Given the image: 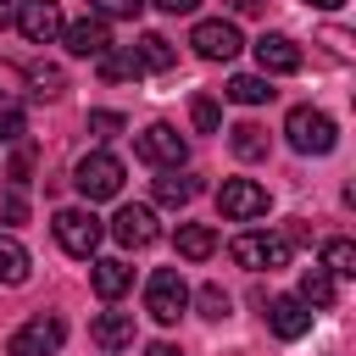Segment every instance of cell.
<instances>
[{
    "label": "cell",
    "instance_id": "obj_1",
    "mask_svg": "<svg viewBox=\"0 0 356 356\" xmlns=\"http://www.w3.org/2000/svg\"><path fill=\"white\" fill-rule=\"evenodd\" d=\"M284 134H289V150H300V156H328V150L339 145L334 117L317 111V106H295V111L284 117Z\"/></svg>",
    "mask_w": 356,
    "mask_h": 356
},
{
    "label": "cell",
    "instance_id": "obj_2",
    "mask_svg": "<svg viewBox=\"0 0 356 356\" xmlns=\"http://www.w3.org/2000/svg\"><path fill=\"white\" fill-rule=\"evenodd\" d=\"M72 184H78V195L95 206V200H117L122 195V161L111 156V150H89L78 167H72Z\"/></svg>",
    "mask_w": 356,
    "mask_h": 356
},
{
    "label": "cell",
    "instance_id": "obj_3",
    "mask_svg": "<svg viewBox=\"0 0 356 356\" xmlns=\"http://www.w3.org/2000/svg\"><path fill=\"white\" fill-rule=\"evenodd\" d=\"M50 228H56V245H61L67 256H78V261H89V256L100 250V234H106V222H100L95 211H83V206H61Z\"/></svg>",
    "mask_w": 356,
    "mask_h": 356
},
{
    "label": "cell",
    "instance_id": "obj_4",
    "mask_svg": "<svg viewBox=\"0 0 356 356\" xmlns=\"http://www.w3.org/2000/svg\"><path fill=\"white\" fill-rule=\"evenodd\" d=\"M145 312H150L161 328H172V323L189 312V284H184L178 267H156V273H150V284H145Z\"/></svg>",
    "mask_w": 356,
    "mask_h": 356
},
{
    "label": "cell",
    "instance_id": "obj_5",
    "mask_svg": "<svg viewBox=\"0 0 356 356\" xmlns=\"http://www.w3.org/2000/svg\"><path fill=\"white\" fill-rule=\"evenodd\" d=\"M228 256L245 273H278V267H289V239L284 234H239L228 245Z\"/></svg>",
    "mask_w": 356,
    "mask_h": 356
},
{
    "label": "cell",
    "instance_id": "obj_6",
    "mask_svg": "<svg viewBox=\"0 0 356 356\" xmlns=\"http://www.w3.org/2000/svg\"><path fill=\"white\" fill-rule=\"evenodd\" d=\"M61 339H67V323L61 317H28L11 339H6V356H56L61 350Z\"/></svg>",
    "mask_w": 356,
    "mask_h": 356
},
{
    "label": "cell",
    "instance_id": "obj_7",
    "mask_svg": "<svg viewBox=\"0 0 356 356\" xmlns=\"http://www.w3.org/2000/svg\"><path fill=\"white\" fill-rule=\"evenodd\" d=\"M217 211L228 222H250V217H267V189L256 178H222L217 189Z\"/></svg>",
    "mask_w": 356,
    "mask_h": 356
},
{
    "label": "cell",
    "instance_id": "obj_8",
    "mask_svg": "<svg viewBox=\"0 0 356 356\" xmlns=\"http://www.w3.org/2000/svg\"><path fill=\"white\" fill-rule=\"evenodd\" d=\"M134 150H139L150 167H184V161H189V145H184V134H178L172 122H150V128L134 139Z\"/></svg>",
    "mask_w": 356,
    "mask_h": 356
},
{
    "label": "cell",
    "instance_id": "obj_9",
    "mask_svg": "<svg viewBox=\"0 0 356 356\" xmlns=\"http://www.w3.org/2000/svg\"><path fill=\"white\" fill-rule=\"evenodd\" d=\"M189 44H195V56H206V61H234V56L245 50L239 28H234V22H222V17H206V22H195Z\"/></svg>",
    "mask_w": 356,
    "mask_h": 356
},
{
    "label": "cell",
    "instance_id": "obj_10",
    "mask_svg": "<svg viewBox=\"0 0 356 356\" xmlns=\"http://www.w3.org/2000/svg\"><path fill=\"white\" fill-rule=\"evenodd\" d=\"M17 28H22L28 44H50V39H61L67 17H61L56 0H17Z\"/></svg>",
    "mask_w": 356,
    "mask_h": 356
},
{
    "label": "cell",
    "instance_id": "obj_11",
    "mask_svg": "<svg viewBox=\"0 0 356 356\" xmlns=\"http://www.w3.org/2000/svg\"><path fill=\"white\" fill-rule=\"evenodd\" d=\"M156 211L150 206H117V217H111V239L122 245V250H145V245H156Z\"/></svg>",
    "mask_w": 356,
    "mask_h": 356
},
{
    "label": "cell",
    "instance_id": "obj_12",
    "mask_svg": "<svg viewBox=\"0 0 356 356\" xmlns=\"http://www.w3.org/2000/svg\"><path fill=\"white\" fill-rule=\"evenodd\" d=\"M256 61H261V72L267 78H284V72H300V44L289 39V33H261L256 39Z\"/></svg>",
    "mask_w": 356,
    "mask_h": 356
},
{
    "label": "cell",
    "instance_id": "obj_13",
    "mask_svg": "<svg viewBox=\"0 0 356 356\" xmlns=\"http://www.w3.org/2000/svg\"><path fill=\"white\" fill-rule=\"evenodd\" d=\"M267 328H273L278 339H300V334L312 328V306H306L300 295H278V300H267Z\"/></svg>",
    "mask_w": 356,
    "mask_h": 356
},
{
    "label": "cell",
    "instance_id": "obj_14",
    "mask_svg": "<svg viewBox=\"0 0 356 356\" xmlns=\"http://www.w3.org/2000/svg\"><path fill=\"white\" fill-rule=\"evenodd\" d=\"M61 44H67L72 56H106V50H111L106 17H83V22H67V28H61Z\"/></svg>",
    "mask_w": 356,
    "mask_h": 356
},
{
    "label": "cell",
    "instance_id": "obj_15",
    "mask_svg": "<svg viewBox=\"0 0 356 356\" xmlns=\"http://www.w3.org/2000/svg\"><path fill=\"white\" fill-rule=\"evenodd\" d=\"M89 284H95L100 300H122V295L134 289V267H128L122 256H100V261L89 267Z\"/></svg>",
    "mask_w": 356,
    "mask_h": 356
},
{
    "label": "cell",
    "instance_id": "obj_16",
    "mask_svg": "<svg viewBox=\"0 0 356 356\" xmlns=\"http://www.w3.org/2000/svg\"><path fill=\"white\" fill-rule=\"evenodd\" d=\"M89 339H95L100 350H122V345H134V312H100V317L89 323Z\"/></svg>",
    "mask_w": 356,
    "mask_h": 356
},
{
    "label": "cell",
    "instance_id": "obj_17",
    "mask_svg": "<svg viewBox=\"0 0 356 356\" xmlns=\"http://www.w3.org/2000/svg\"><path fill=\"white\" fill-rule=\"evenodd\" d=\"M195 195H200V178H184L178 167H161V178H156V206H172V211H184Z\"/></svg>",
    "mask_w": 356,
    "mask_h": 356
},
{
    "label": "cell",
    "instance_id": "obj_18",
    "mask_svg": "<svg viewBox=\"0 0 356 356\" xmlns=\"http://www.w3.org/2000/svg\"><path fill=\"white\" fill-rule=\"evenodd\" d=\"M172 245H178V256H184V261H206V256L217 250V234H211L206 222H178Z\"/></svg>",
    "mask_w": 356,
    "mask_h": 356
},
{
    "label": "cell",
    "instance_id": "obj_19",
    "mask_svg": "<svg viewBox=\"0 0 356 356\" xmlns=\"http://www.w3.org/2000/svg\"><path fill=\"white\" fill-rule=\"evenodd\" d=\"M134 61H139V72H167V67L178 61V50H172L161 33H139V44H134Z\"/></svg>",
    "mask_w": 356,
    "mask_h": 356
},
{
    "label": "cell",
    "instance_id": "obj_20",
    "mask_svg": "<svg viewBox=\"0 0 356 356\" xmlns=\"http://www.w3.org/2000/svg\"><path fill=\"white\" fill-rule=\"evenodd\" d=\"M222 95L239 100V106H261V100H273V78L267 72H239V78H228Z\"/></svg>",
    "mask_w": 356,
    "mask_h": 356
},
{
    "label": "cell",
    "instance_id": "obj_21",
    "mask_svg": "<svg viewBox=\"0 0 356 356\" xmlns=\"http://www.w3.org/2000/svg\"><path fill=\"white\" fill-rule=\"evenodd\" d=\"M300 300H306L312 312H328V306H334V273H328V267H306V273H300Z\"/></svg>",
    "mask_w": 356,
    "mask_h": 356
},
{
    "label": "cell",
    "instance_id": "obj_22",
    "mask_svg": "<svg viewBox=\"0 0 356 356\" xmlns=\"http://www.w3.org/2000/svg\"><path fill=\"white\" fill-rule=\"evenodd\" d=\"M228 145H234L239 161H261V156H267V134H261L256 122H234V128H228Z\"/></svg>",
    "mask_w": 356,
    "mask_h": 356
},
{
    "label": "cell",
    "instance_id": "obj_23",
    "mask_svg": "<svg viewBox=\"0 0 356 356\" xmlns=\"http://www.w3.org/2000/svg\"><path fill=\"white\" fill-rule=\"evenodd\" d=\"M28 250L11 239V234H0V284H28Z\"/></svg>",
    "mask_w": 356,
    "mask_h": 356
},
{
    "label": "cell",
    "instance_id": "obj_24",
    "mask_svg": "<svg viewBox=\"0 0 356 356\" xmlns=\"http://www.w3.org/2000/svg\"><path fill=\"white\" fill-rule=\"evenodd\" d=\"M95 61H100V78H106V83H128V78H139L134 50H106V56H95Z\"/></svg>",
    "mask_w": 356,
    "mask_h": 356
},
{
    "label": "cell",
    "instance_id": "obj_25",
    "mask_svg": "<svg viewBox=\"0 0 356 356\" xmlns=\"http://www.w3.org/2000/svg\"><path fill=\"white\" fill-rule=\"evenodd\" d=\"M323 267H328L334 278H350V273H356V245H350V239H328V245H323Z\"/></svg>",
    "mask_w": 356,
    "mask_h": 356
},
{
    "label": "cell",
    "instance_id": "obj_26",
    "mask_svg": "<svg viewBox=\"0 0 356 356\" xmlns=\"http://www.w3.org/2000/svg\"><path fill=\"white\" fill-rule=\"evenodd\" d=\"M189 122H195L200 134H217V128H222V111H217V100H211V95H195V100H189Z\"/></svg>",
    "mask_w": 356,
    "mask_h": 356
},
{
    "label": "cell",
    "instance_id": "obj_27",
    "mask_svg": "<svg viewBox=\"0 0 356 356\" xmlns=\"http://www.w3.org/2000/svg\"><path fill=\"white\" fill-rule=\"evenodd\" d=\"M28 83H33V95H39V100H56V95L67 89V78H61L56 67H33V72H28Z\"/></svg>",
    "mask_w": 356,
    "mask_h": 356
},
{
    "label": "cell",
    "instance_id": "obj_28",
    "mask_svg": "<svg viewBox=\"0 0 356 356\" xmlns=\"http://www.w3.org/2000/svg\"><path fill=\"white\" fill-rule=\"evenodd\" d=\"M0 139H22V100L0 95Z\"/></svg>",
    "mask_w": 356,
    "mask_h": 356
},
{
    "label": "cell",
    "instance_id": "obj_29",
    "mask_svg": "<svg viewBox=\"0 0 356 356\" xmlns=\"http://www.w3.org/2000/svg\"><path fill=\"white\" fill-rule=\"evenodd\" d=\"M128 122H122V111H89V134L95 139H117Z\"/></svg>",
    "mask_w": 356,
    "mask_h": 356
},
{
    "label": "cell",
    "instance_id": "obj_30",
    "mask_svg": "<svg viewBox=\"0 0 356 356\" xmlns=\"http://www.w3.org/2000/svg\"><path fill=\"white\" fill-rule=\"evenodd\" d=\"M200 317H211V323L228 317V295H222V284H206V289H200Z\"/></svg>",
    "mask_w": 356,
    "mask_h": 356
},
{
    "label": "cell",
    "instance_id": "obj_31",
    "mask_svg": "<svg viewBox=\"0 0 356 356\" xmlns=\"http://www.w3.org/2000/svg\"><path fill=\"white\" fill-rule=\"evenodd\" d=\"M0 222H6V228H17V222H28V200H22L17 189H6V195H0Z\"/></svg>",
    "mask_w": 356,
    "mask_h": 356
},
{
    "label": "cell",
    "instance_id": "obj_32",
    "mask_svg": "<svg viewBox=\"0 0 356 356\" xmlns=\"http://www.w3.org/2000/svg\"><path fill=\"white\" fill-rule=\"evenodd\" d=\"M145 0H89V17H139Z\"/></svg>",
    "mask_w": 356,
    "mask_h": 356
},
{
    "label": "cell",
    "instance_id": "obj_33",
    "mask_svg": "<svg viewBox=\"0 0 356 356\" xmlns=\"http://www.w3.org/2000/svg\"><path fill=\"white\" fill-rule=\"evenodd\" d=\"M156 11H167V17H195L200 11V0H150Z\"/></svg>",
    "mask_w": 356,
    "mask_h": 356
},
{
    "label": "cell",
    "instance_id": "obj_34",
    "mask_svg": "<svg viewBox=\"0 0 356 356\" xmlns=\"http://www.w3.org/2000/svg\"><path fill=\"white\" fill-rule=\"evenodd\" d=\"M145 356H184V350H178V345H167V339H156V345H150Z\"/></svg>",
    "mask_w": 356,
    "mask_h": 356
},
{
    "label": "cell",
    "instance_id": "obj_35",
    "mask_svg": "<svg viewBox=\"0 0 356 356\" xmlns=\"http://www.w3.org/2000/svg\"><path fill=\"white\" fill-rule=\"evenodd\" d=\"M228 6H234L239 17H250V11H261V0H228Z\"/></svg>",
    "mask_w": 356,
    "mask_h": 356
},
{
    "label": "cell",
    "instance_id": "obj_36",
    "mask_svg": "<svg viewBox=\"0 0 356 356\" xmlns=\"http://www.w3.org/2000/svg\"><path fill=\"white\" fill-rule=\"evenodd\" d=\"M6 22H17V0H0V28Z\"/></svg>",
    "mask_w": 356,
    "mask_h": 356
},
{
    "label": "cell",
    "instance_id": "obj_37",
    "mask_svg": "<svg viewBox=\"0 0 356 356\" xmlns=\"http://www.w3.org/2000/svg\"><path fill=\"white\" fill-rule=\"evenodd\" d=\"M312 6H317V11H339L345 0H312Z\"/></svg>",
    "mask_w": 356,
    "mask_h": 356
}]
</instances>
